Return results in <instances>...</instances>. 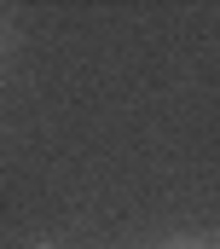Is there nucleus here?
Listing matches in <instances>:
<instances>
[{
  "label": "nucleus",
  "mask_w": 220,
  "mask_h": 249,
  "mask_svg": "<svg viewBox=\"0 0 220 249\" xmlns=\"http://www.w3.org/2000/svg\"><path fill=\"white\" fill-rule=\"evenodd\" d=\"M168 249H209V244H168Z\"/></svg>",
  "instance_id": "1"
},
{
  "label": "nucleus",
  "mask_w": 220,
  "mask_h": 249,
  "mask_svg": "<svg viewBox=\"0 0 220 249\" xmlns=\"http://www.w3.org/2000/svg\"><path fill=\"white\" fill-rule=\"evenodd\" d=\"M35 249H53V244H35Z\"/></svg>",
  "instance_id": "2"
}]
</instances>
